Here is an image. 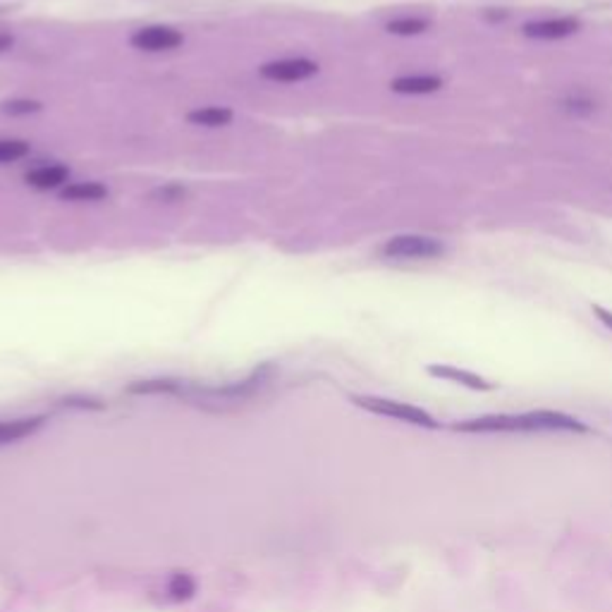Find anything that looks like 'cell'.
<instances>
[{"label":"cell","mask_w":612,"mask_h":612,"mask_svg":"<svg viewBox=\"0 0 612 612\" xmlns=\"http://www.w3.org/2000/svg\"><path fill=\"white\" fill-rule=\"evenodd\" d=\"M46 416H22V419H10V421H0V447L3 445L20 443L27 438L37 436L38 430L44 429Z\"/></svg>","instance_id":"cell-7"},{"label":"cell","mask_w":612,"mask_h":612,"mask_svg":"<svg viewBox=\"0 0 612 612\" xmlns=\"http://www.w3.org/2000/svg\"><path fill=\"white\" fill-rule=\"evenodd\" d=\"M187 120L191 124H201V127H223V124H230V120H233V110L208 106V108L191 110Z\"/></svg>","instance_id":"cell-12"},{"label":"cell","mask_w":612,"mask_h":612,"mask_svg":"<svg viewBox=\"0 0 612 612\" xmlns=\"http://www.w3.org/2000/svg\"><path fill=\"white\" fill-rule=\"evenodd\" d=\"M132 46L146 53L173 51L183 44V34L173 27H144L132 34Z\"/></svg>","instance_id":"cell-4"},{"label":"cell","mask_w":612,"mask_h":612,"mask_svg":"<svg viewBox=\"0 0 612 612\" xmlns=\"http://www.w3.org/2000/svg\"><path fill=\"white\" fill-rule=\"evenodd\" d=\"M352 402L361 407L364 412H371L376 416H386V419H395V421L412 423V426H421V429H436L438 421L433 416L421 407L407 404V402L387 400V397H371V395H357L352 397Z\"/></svg>","instance_id":"cell-2"},{"label":"cell","mask_w":612,"mask_h":612,"mask_svg":"<svg viewBox=\"0 0 612 612\" xmlns=\"http://www.w3.org/2000/svg\"><path fill=\"white\" fill-rule=\"evenodd\" d=\"M316 72H319V65L314 60L306 58L276 60V63H266L261 67V77L270 81H302L314 77Z\"/></svg>","instance_id":"cell-5"},{"label":"cell","mask_w":612,"mask_h":612,"mask_svg":"<svg viewBox=\"0 0 612 612\" xmlns=\"http://www.w3.org/2000/svg\"><path fill=\"white\" fill-rule=\"evenodd\" d=\"M462 433H586L589 426L576 416L553 409H533L522 414H489L455 423Z\"/></svg>","instance_id":"cell-1"},{"label":"cell","mask_w":612,"mask_h":612,"mask_svg":"<svg viewBox=\"0 0 612 612\" xmlns=\"http://www.w3.org/2000/svg\"><path fill=\"white\" fill-rule=\"evenodd\" d=\"M380 251L387 259H438L445 254V244L426 234H397L387 240Z\"/></svg>","instance_id":"cell-3"},{"label":"cell","mask_w":612,"mask_h":612,"mask_svg":"<svg viewBox=\"0 0 612 612\" xmlns=\"http://www.w3.org/2000/svg\"><path fill=\"white\" fill-rule=\"evenodd\" d=\"M429 373L430 376H436V378L450 380V383H459V386L469 387V390H481V393H489V390H493V387H496L493 383H490V380H486L483 376H479V373L464 371V369H457V366L430 364Z\"/></svg>","instance_id":"cell-8"},{"label":"cell","mask_w":612,"mask_h":612,"mask_svg":"<svg viewBox=\"0 0 612 612\" xmlns=\"http://www.w3.org/2000/svg\"><path fill=\"white\" fill-rule=\"evenodd\" d=\"M158 197L166 199V201H175V199L184 197L183 187H166V190L158 191Z\"/></svg>","instance_id":"cell-18"},{"label":"cell","mask_w":612,"mask_h":612,"mask_svg":"<svg viewBox=\"0 0 612 612\" xmlns=\"http://www.w3.org/2000/svg\"><path fill=\"white\" fill-rule=\"evenodd\" d=\"M593 314H596L598 321H600V323H603V326H608V328L612 330V311H608L605 306L596 304V306H593Z\"/></svg>","instance_id":"cell-17"},{"label":"cell","mask_w":612,"mask_h":612,"mask_svg":"<svg viewBox=\"0 0 612 612\" xmlns=\"http://www.w3.org/2000/svg\"><path fill=\"white\" fill-rule=\"evenodd\" d=\"M183 386L177 380L170 378H156V380H139L127 387V393L132 395H161V393H180Z\"/></svg>","instance_id":"cell-13"},{"label":"cell","mask_w":612,"mask_h":612,"mask_svg":"<svg viewBox=\"0 0 612 612\" xmlns=\"http://www.w3.org/2000/svg\"><path fill=\"white\" fill-rule=\"evenodd\" d=\"M579 30V22L574 17H555V20H536V22L524 24V37L529 38H565Z\"/></svg>","instance_id":"cell-6"},{"label":"cell","mask_w":612,"mask_h":612,"mask_svg":"<svg viewBox=\"0 0 612 612\" xmlns=\"http://www.w3.org/2000/svg\"><path fill=\"white\" fill-rule=\"evenodd\" d=\"M60 197L67 201H98V199L108 197V190L101 183H74L67 184L65 190L60 191Z\"/></svg>","instance_id":"cell-11"},{"label":"cell","mask_w":612,"mask_h":612,"mask_svg":"<svg viewBox=\"0 0 612 612\" xmlns=\"http://www.w3.org/2000/svg\"><path fill=\"white\" fill-rule=\"evenodd\" d=\"M443 87V80L436 74H409V77H400L390 84L395 94H407V96H423V94H436L438 89Z\"/></svg>","instance_id":"cell-9"},{"label":"cell","mask_w":612,"mask_h":612,"mask_svg":"<svg viewBox=\"0 0 612 612\" xmlns=\"http://www.w3.org/2000/svg\"><path fill=\"white\" fill-rule=\"evenodd\" d=\"M30 153V144L20 139H0V166L3 163H15Z\"/></svg>","instance_id":"cell-15"},{"label":"cell","mask_w":612,"mask_h":612,"mask_svg":"<svg viewBox=\"0 0 612 612\" xmlns=\"http://www.w3.org/2000/svg\"><path fill=\"white\" fill-rule=\"evenodd\" d=\"M386 30L390 34H397V37H414V34H421V31L429 30V20H421V17H397L393 22H387Z\"/></svg>","instance_id":"cell-14"},{"label":"cell","mask_w":612,"mask_h":612,"mask_svg":"<svg viewBox=\"0 0 612 612\" xmlns=\"http://www.w3.org/2000/svg\"><path fill=\"white\" fill-rule=\"evenodd\" d=\"M70 170L65 166H41V168L27 173V184L34 190H55L60 184L67 183Z\"/></svg>","instance_id":"cell-10"},{"label":"cell","mask_w":612,"mask_h":612,"mask_svg":"<svg viewBox=\"0 0 612 612\" xmlns=\"http://www.w3.org/2000/svg\"><path fill=\"white\" fill-rule=\"evenodd\" d=\"M3 113H10V115H30V113H38L41 110V103L37 101H10L3 106Z\"/></svg>","instance_id":"cell-16"},{"label":"cell","mask_w":612,"mask_h":612,"mask_svg":"<svg viewBox=\"0 0 612 612\" xmlns=\"http://www.w3.org/2000/svg\"><path fill=\"white\" fill-rule=\"evenodd\" d=\"M13 44H15V38L10 37V34H5V31H0V53L10 51Z\"/></svg>","instance_id":"cell-19"}]
</instances>
